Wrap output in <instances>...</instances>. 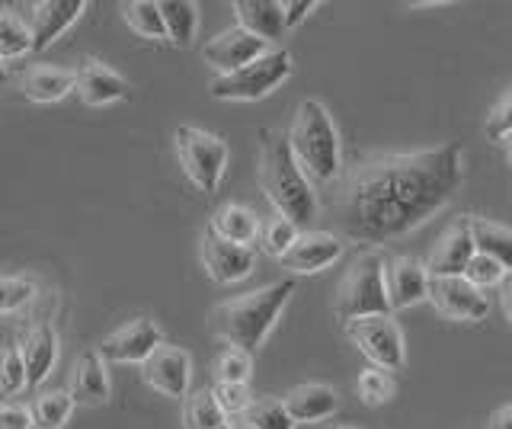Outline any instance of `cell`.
Segmentation results:
<instances>
[{
    "label": "cell",
    "instance_id": "cell-44",
    "mask_svg": "<svg viewBox=\"0 0 512 429\" xmlns=\"http://www.w3.org/2000/svg\"><path fill=\"white\" fill-rule=\"evenodd\" d=\"M224 429H253V426H250L247 420H231V423L224 426Z\"/></svg>",
    "mask_w": 512,
    "mask_h": 429
},
{
    "label": "cell",
    "instance_id": "cell-4",
    "mask_svg": "<svg viewBox=\"0 0 512 429\" xmlns=\"http://www.w3.org/2000/svg\"><path fill=\"white\" fill-rule=\"evenodd\" d=\"M288 145L298 167L308 173L314 183H333L340 177L343 157H340V135L320 100H301L292 125H288Z\"/></svg>",
    "mask_w": 512,
    "mask_h": 429
},
{
    "label": "cell",
    "instance_id": "cell-43",
    "mask_svg": "<svg viewBox=\"0 0 512 429\" xmlns=\"http://www.w3.org/2000/svg\"><path fill=\"white\" fill-rule=\"evenodd\" d=\"M500 301H503V311H506V321H509V327H512V273L503 279V285H500Z\"/></svg>",
    "mask_w": 512,
    "mask_h": 429
},
{
    "label": "cell",
    "instance_id": "cell-27",
    "mask_svg": "<svg viewBox=\"0 0 512 429\" xmlns=\"http://www.w3.org/2000/svg\"><path fill=\"white\" fill-rule=\"evenodd\" d=\"M167 23V42L176 49H189L192 39H196V26H199V7L192 0H164L160 4Z\"/></svg>",
    "mask_w": 512,
    "mask_h": 429
},
{
    "label": "cell",
    "instance_id": "cell-23",
    "mask_svg": "<svg viewBox=\"0 0 512 429\" xmlns=\"http://www.w3.org/2000/svg\"><path fill=\"white\" fill-rule=\"evenodd\" d=\"M208 231L218 234L221 241H231V244H240V247H250L256 237L263 231V221L256 218L247 205H221V209L212 215L208 221Z\"/></svg>",
    "mask_w": 512,
    "mask_h": 429
},
{
    "label": "cell",
    "instance_id": "cell-13",
    "mask_svg": "<svg viewBox=\"0 0 512 429\" xmlns=\"http://www.w3.org/2000/svg\"><path fill=\"white\" fill-rule=\"evenodd\" d=\"M141 378L148 388L167 394V397H183L186 401L189 378H192V356L180 346L164 343L148 362H141Z\"/></svg>",
    "mask_w": 512,
    "mask_h": 429
},
{
    "label": "cell",
    "instance_id": "cell-25",
    "mask_svg": "<svg viewBox=\"0 0 512 429\" xmlns=\"http://www.w3.org/2000/svg\"><path fill=\"white\" fill-rule=\"evenodd\" d=\"M228 423L231 420H228V413H224L215 391L199 388L183 401V426L186 429H224Z\"/></svg>",
    "mask_w": 512,
    "mask_h": 429
},
{
    "label": "cell",
    "instance_id": "cell-14",
    "mask_svg": "<svg viewBox=\"0 0 512 429\" xmlns=\"http://www.w3.org/2000/svg\"><path fill=\"white\" fill-rule=\"evenodd\" d=\"M84 10V0H39V4H32L26 20L32 33V52H45L55 39L68 33Z\"/></svg>",
    "mask_w": 512,
    "mask_h": 429
},
{
    "label": "cell",
    "instance_id": "cell-17",
    "mask_svg": "<svg viewBox=\"0 0 512 429\" xmlns=\"http://www.w3.org/2000/svg\"><path fill=\"white\" fill-rule=\"evenodd\" d=\"M343 257V244L340 237H333L327 231H308L298 237V244L285 253L279 260L288 273L295 276H308V273H320V269H327L330 263H336Z\"/></svg>",
    "mask_w": 512,
    "mask_h": 429
},
{
    "label": "cell",
    "instance_id": "cell-7",
    "mask_svg": "<svg viewBox=\"0 0 512 429\" xmlns=\"http://www.w3.org/2000/svg\"><path fill=\"white\" fill-rule=\"evenodd\" d=\"M288 74H292V55L285 49H269L263 58L250 61L247 68L215 77L212 97L215 100H240V103L263 100L285 81Z\"/></svg>",
    "mask_w": 512,
    "mask_h": 429
},
{
    "label": "cell",
    "instance_id": "cell-34",
    "mask_svg": "<svg viewBox=\"0 0 512 429\" xmlns=\"http://www.w3.org/2000/svg\"><path fill=\"white\" fill-rule=\"evenodd\" d=\"M0 388H4V397H16L23 388H29V372H26L20 346L4 349V362H0Z\"/></svg>",
    "mask_w": 512,
    "mask_h": 429
},
{
    "label": "cell",
    "instance_id": "cell-29",
    "mask_svg": "<svg viewBox=\"0 0 512 429\" xmlns=\"http://www.w3.org/2000/svg\"><path fill=\"white\" fill-rule=\"evenodd\" d=\"M122 20L128 23V29H135L141 39H167L164 13H160V4H151V0L122 4Z\"/></svg>",
    "mask_w": 512,
    "mask_h": 429
},
{
    "label": "cell",
    "instance_id": "cell-45",
    "mask_svg": "<svg viewBox=\"0 0 512 429\" xmlns=\"http://www.w3.org/2000/svg\"><path fill=\"white\" fill-rule=\"evenodd\" d=\"M503 145H506V161H509V167H512V135L503 141Z\"/></svg>",
    "mask_w": 512,
    "mask_h": 429
},
{
    "label": "cell",
    "instance_id": "cell-2",
    "mask_svg": "<svg viewBox=\"0 0 512 429\" xmlns=\"http://www.w3.org/2000/svg\"><path fill=\"white\" fill-rule=\"evenodd\" d=\"M256 177L266 199L272 202L276 215L295 221V225H308L317 215V196L288 145V135L282 132H260V157H256Z\"/></svg>",
    "mask_w": 512,
    "mask_h": 429
},
{
    "label": "cell",
    "instance_id": "cell-11",
    "mask_svg": "<svg viewBox=\"0 0 512 429\" xmlns=\"http://www.w3.org/2000/svg\"><path fill=\"white\" fill-rule=\"evenodd\" d=\"M202 266L212 282L218 285H231V282H240L253 273L256 266V250L253 247H240V244H231V241H221L218 234H212L205 228L202 234Z\"/></svg>",
    "mask_w": 512,
    "mask_h": 429
},
{
    "label": "cell",
    "instance_id": "cell-9",
    "mask_svg": "<svg viewBox=\"0 0 512 429\" xmlns=\"http://www.w3.org/2000/svg\"><path fill=\"white\" fill-rule=\"evenodd\" d=\"M429 301L452 321H484L490 311L484 289H477L464 276H432Z\"/></svg>",
    "mask_w": 512,
    "mask_h": 429
},
{
    "label": "cell",
    "instance_id": "cell-26",
    "mask_svg": "<svg viewBox=\"0 0 512 429\" xmlns=\"http://www.w3.org/2000/svg\"><path fill=\"white\" fill-rule=\"evenodd\" d=\"M471 234H474V247L477 253H487L496 263H503L512 273V231L496 225L490 218H477L471 215Z\"/></svg>",
    "mask_w": 512,
    "mask_h": 429
},
{
    "label": "cell",
    "instance_id": "cell-42",
    "mask_svg": "<svg viewBox=\"0 0 512 429\" xmlns=\"http://www.w3.org/2000/svg\"><path fill=\"white\" fill-rule=\"evenodd\" d=\"M487 429H512V404L496 410L490 417V423H487Z\"/></svg>",
    "mask_w": 512,
    "mask_h": 429
},
{
    "label": "cell",
    "instance_id": "cell-3",
    "mask_svg": "<svg viewBox=\"0 0 512 429\" xmlns=\"http://www.w3.org/2000/svg\"><path fill=\"white\" fill-rule=\"evenodd\" d=\"M292 292H295V279H282V282L263 285V289H256V292L224 301L212 314V330L228 346L253 353L256 346H263L269 330L276 327Z\"/></svg>",
    "mask_w": 512,
    "mask_h": 429
},
{
    "label": "cell",
    "instance_id": "cell-1",
    "mask_svg": "<svg viewBox=\"0 0 512 429\" xmlns=\"http://www.w3.org/2000/svg\"><path fill=\"white\" fill-rule=\"evenodd\" d=\"M461 189V148L445 141L404 154L359 157L336 196V221L352 241L388 244L416 231Z\"/></svg>",
    "mask_w": 512,
    "mask_h": 429
},
{
    "label": "cell",
    "instance_id": "cell-40",
    "mask_svg": "<svg viewBox=\"0 0 512 429\" xmlns=\"http://www.w3.org/2000/svg\"><path fill=\"white\" fill-rule=\"evenodd\" d=\"M32 410L23 404H13L7 401L4 410H0V429H32Z\"/></svg>",
    "mask_w": 512,
    "mask_h": 429
},
{
    "label": "cell",
    "instance_id": "cell-18",
    "mask_svg": "<svg viewBox=\"0 0 512 429\" xmlns=\"http://www.w3.org/2000/svg\"><path fill=\"white\" fill-rule=\"evenodd\" d=\"M77 97L87 106H109L128 97V81L100 58H84L77 68Z\"/></svg>",
    "mask_w": 512,
    "mask_h": 429
},
{
    "label": "cell",
    "instance_id": "cell-33",
    "mask_svg": "<svg viewBox=\"0 0 512 429\" xmlns=\"http://www.w3.org/2000/svg\"><path fill=\"white\" fill-rule=\"evenodd\" d=\"M244 420L253 429H295L298 426L292 420V413L285 410V404L282 401H272V397H266V401H253L250 410L244 413Z\"/></svg>",
    "mask_w": 512,
    "mask_h": 429
},
{
    "label": "cell",
    "instance_id": "cell-41",
    "mask_svg": "<svg viewBox=\"0 0 512 429\" xmlns=\"http://www.w3.org/2000/svg\"><path fill=\"white\" fill-rule=\"evenodd\" d=\"M282 4H285V23H288V29L301 26L304 20H308V13L317 10V0H282Z\"/></svg>",
    "mask_w": 512,
    "mask_h": 429
},
{
    "label": "cell",
    "instance_id": "cell-16",
    "mask_svg": "<svg viewBox=\"0 0 512 429\" xmlns=\"http://www.w3.org/2000/svg\"><path fill=\"white\" fill-rule=\"evenodd\" d=\"M429 269L416 257H388L384 266V285H388V301L391 311H404L420 305L423 298H429Z\"/></svg>",
    "mask_w": 512,
    "mask_h": 429
},
{
    "label": "cell",
    "instance_id": "cell-5",
    "mask_svg": "<svg viewBox=\"0 0 512 429\" xmlns=\"http://www.w3.org/2000/svg\"><path fill=\"white\" fill-rule=\"evenodd\" d=\"M384 266H388V257L375 247L352 253V260L343 269L340 285H336V295H333V317L343 327L349 321H356V317L391 314Z\"/></svg>",
    "mask_w": 512,
    "mask_h": 429
},
{
    "label": "cell",
    "instance_id": "cell-31",
    "mask_svg": "<svg viewBox=\"0 0 512 429\" xmlns=\"http://www.w3.org/2000/svg\"><path fill=\"white\" fill-rule=\"evenodd\" d=\"M298 237H301V234H298V225H295V221H288V218L276 215V218L263 221V231H260V247L269 253V257L282 260L285 253L298 244Z\"/></svg>",
    "mask_w": 512,
    "mask_h": 429
},
{
    "label": "cell",
    "instance_id": "cell-20",
    "mask_svg": "<svg viewBox=\"0 0 512 429\" xmlns=\"http://www.w3.org/2000/svg\"><path fill=\"white\" fill-rule=\"evenodd\" d=\"M237 26H244L263 42H276L288 29L285 23V4L282 0H237L234 4Z\"/></svg>",
    "mask_w": 512,
    "mask_h": 429
},
{
    "label": "cell",
    "instance_id": "cell-19",
    "mask_svg": "<svg viewBox=\"0 0 512 429\" xmlns=\"http://www.w3.org/2000/svg\"><path fill=\"white\" fill-rule=\"evenodd\" d=\"M68 391L74 397V404H84V407H103L109 401V375H106V359L100 356V349H87V353L77 359Z\"/></svg>",
    "mask_w": 512,
    "mask_h": 429
},
{
    "label": "cell",
    "instance_id": "cell-21",
    "mask_svg": "<svg viewBox=\"0 0 512 429\" xmlns=\"http://www.w3.org/2000/svg\"><path fill=\"white\" fill-rule=\"evenodd\" d=\"M77 90V71L52 68V65H32L20 77V93L32 103H58Z\"/></svg>",
    "mask_w": 512,
    "mask_h": 429
},
{
    "label": "cell",
    "instance_id": "cell-6",
    "mask_svg": "<svg viewBox=\"0 0 512 429\" xmlns=\"http://www.w3.org/2000/svg\"><path fill=\"white\" fill-rule=\"evenodd\" d=\"M176 157H180L183 173L199 193L212 196L221 186L224 167H228V145L215 132L196 129V125L176 129Z\"/></svg>",
    "mask_w": 512,
    "mask_h": 429
},
{
    "label": "cell",
    "instance_id": "cell-32",
    "mask_svg": "<svg viewBox=\"0 0 512 429\" xmlns=\"http://www.w3.org/2000/svg\"><path fill=\"white\" fill-rule=\"evenodd\" d=\"M250 372H253V359L247 349H237V346H228L215 362L218 385H247Z\"/></svg>",
    "mask_w": 512,
    "mask_h": 429
},
{
    "label": "cell",
    "instance_id": "cell-30",
    "mask_svg": "<svg viewBox=\"0 0 512 429\" xmlns=\"http://www.w3.org/2000/svg\"><path fill=\"white\" fill-rule=\"evenodd\" d=\"M32 52V33H29V23L20 20L10 7H4L0 13V58L13 61Z\"/></svg>",
    "mask_w": 512,
    "mask_h": 429
},
{
    "label": "cell",
    "instance_id": "cell-22",
    "mask_svg": "<svg viewBox=\"0 0 512 429\" xmlns=\"http://www.w3.org/2000/svg\"><path fill=\"white\" fill-rule=\"evenodd\" d=\"M282 404L295 423H320L333 417L336 407H340V397L327 385H298L282 397Z\"/></svg>",
    "mask_w": 512,
    "mask_h": 429
},
{
    "label": "cell",
    "instance_id": "cell-38",
    "mask_svg": "<svg viewBox=\"0 0 512 429\" xmlns=\"http://www.w3.org/2000/svg\"><path fill=\"white\" fill-rule=\"evenodd\" d=\"M512 135V84L503 93V100L493 106V113L487 116V138L490 141H506Z\"/></svg>",
    "mask_w": 512,
    "mask_h": 429
},
{
    "label": "cell",
    "instance_id": "cell-37",
    "mask_svg": "<svg viewBox=\"0 0 512 429\" xmlns=\"http://www.w3.org/2000/svg\"><path fill=\"white\" fill-rule=\"evenodd\" d=\"M506 276H509V269L503 263H496L493 257H487V253H474V260L464 269V279L484 292L493 289V285H503Z\"/></svg>",
    "mask_w": 512,
    "mask_h": 429
},
{
    "label": "cell",
    "instance_id": "cell-36",
    "mask_svg": "<svg viewBox=\"0 0 512 429\" xmlns=\"http://www.w3.org/2000/svg\"><path fill=\"white\" fill-rule=\"evenodd\" d=\"M359 397L368 407H378V404H388L394 397V378L384 372V369H365L359 375Z\"/></svg>",
    "mask_w": 512,
    "mask_h": 429
},
{
    "label": "cell",
    "instance_id": "cell-24",
    "mask_svg": "<svg viewBox=\"0 0 512 429\" xmlns=\"http://www.w3.org/2000/svg\"><path fill=\"white\" fill-rule=\"evenodd\" d=\"M20 353H23L26 372H29V385H39V381H45V375L52 372V365L58 359V337H55V330L48 327V324H36L23 337Z\"/></svg>",
    "mask_w": 512,
    "mask_h": 429
},
{
    "label": "cell",
    "instance_id": "cell-8",
    "mask_svg": "<svg viewBox=\"0 0 512 429\" xmlns=\"http://www.w3.org/2000/svg\"><path fill=\"white\" fill-rule=\"evenodd\" d=\"M346 337L375 369L397 372L404 365V333H400L391 314L356 317V321L346 324Z\"/></svg>",
    "mask_w": 512,
    "mask_h": 429
},
{
    "label": "cell",
    "instance_id": "cell-15",
    "mask_svg": "<svg viewBox=\"0 0 512 429\" xmlns=\"http://www.w3.org/2000/svg\"><path fill=\"white\" fill-rule=\"evenodd\" d=\"M474 234H471V215L458 218L448 225V231L439 237V244L432 247L426 257L429 276H464V269L474 260Z\"/></svg>",
    "mask_w": 512,
    "mask_h": 429
},
{
    "label": "cell",
    "instance_id": "cell-12",
    "mask_svg": "<svg viewBox=\"0 0 512 429\" xmlns=\"http://www.w3.org/2000/svg\"><path fill=\"white\" fill-rule=\"evenodd\" d=\"M160 346H164V340H160L157 324H151L148 317H138V321H128L119 330H112L96 349H100L103 359L125 365V362H148Z\"/></svg>",
    "mask_w": 512,
    "mask_h": 429
},
{
    "label": "cell",
    "instance_id": "cell-35",
    "mask_svg": "<svg viewBox=\"0 0 512 429\" xmlns=\"http://www.w3.org/2000/svg\"><path fill=\"white\" fill-rule=\"evenodd\" d=\"M36 295H39V282H36V279L7 276L4 285H0V311H4V314L20 311V308H26Z\"/></svg>",
    "mask_w": 512,
    "mask_h": 429
},
{
    "label": "cell",
    "instance_id": "cell-39",
    "mask_svg": "<svg viewBox=\"0 0 512 429\" xmlns=\"http://www.w3.org/2000/svg\"><path fill=\"white\" fill-rule=\"evenodd\" d=\"M212 391L218 394V401H221V407H224V413H228V417H237V413H247L250 404H253L247 385H215Z\"/></svg>",
    "mask_w": 512,
    "mask_h": 429
},
{
    "label": "cell",
    "instance_id": "cell-28",
    "mask_svg": "<svg viewBox=\"0 0 512 429\" xmlns=\"http://www.w3.org/2000/svg\"><path fill=\"white\" fill-rule=\"evenodd\" d=\"M29 410H32V423H36V429H61L71 420L74 397H71V391H42L36 401L29 404Z\"/></svg>",
    "mask_w": 512,
    "mask_h": 429
},
{
    "label": "cell",
    "instance_id": "cell-10",
    "mask_svg": "<svg viewBox=\"0 0 512 429\" xmlns=\"http://www.w3.org/2000/svg\"><path fill=\"white\" fill-rule=\"evenodd\" d=\"M269 42L263 39H256L253 33H247L244 26H231V29H224V33H218L212 42L202 49V61L208 68H215L218 77L221 74H234L240 68H247L250 61L256 58H263L269 49H266Z\"/></svg>",
    "mask_w": 512,
    "mask_h": 429
}]
</instances>
